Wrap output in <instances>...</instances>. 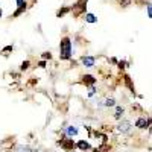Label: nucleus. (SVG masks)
<instances>
[{
    "mask_svg": "<svg viewBox=\"0 0 152 152\" xmlns=\"http://www.w3.org/2000/svg\"><path fill=\"white\" fill-rule=\"evenodd\" d=\"M72 56V43H70V38H62L61 43H59V58L62 61H67Z\"/></svg>",
    "mask_w": 152,
    "mask_h": 152,
    "instance_id": "nucleus-1",
    "label": "nucleus"
},
{
    "mask_svg": "<svg viewBox=\"0 0 152 152\" xmlns=\"http://www.w3.org/2000/svg\"><path fill=\"white\" fill-rule=\"evenodd\" d=\"M70 11H73L75 17H79L81 14L87 12V0H78V2L70 8Z\"/></svg>",
    "mask_w": 152,
    "mask_h": 152,
    "instance_id": "nucleus-2",
    "label": "nucleus"
},
{
    "mask_svg": "<svg viewBox=\"0 0 152 152\" xmlns=\"http://www.w3.org/2000/svg\"><path fill=\"white\" fill-rule=\"evenodd\" d=\"M59 145L62 146V149H66V151H73V149L76 148V143L72 140V138H66V137L61 138Z\"/></svg>",
    "mask_w": 152,
    "mask_h": 152,
    "instance_id": "nucleus-3",
    "label": "nucleus"
},
{
    "mask_svg": "<svg viewBox=\"0 0 152 152\" xmlns=\"http://www.w3.org/2000/svg\"><path fill=\"white\" fill-rule=\"evenodd\" d=\"M82 84L87 85V87H91V85L96 84V78H93L91 75H84L82 76Z\"/></svg>",
    "mask_w": 152,
    "mask_h": 152,
    "instance_id": "nucleus-4",
    "label": "nucleus"
},
{
    "mask_svg": "<svg viewBox=\"0 0 152 152\" xmlns=\"http://www.w3.org/2000/svg\"><path fill=\"white\" fill-rule=\"evenodd\" d=\"M123 79H125L126 87H128L132 93H135V88H134V84H132V81H131V78H129V75H123Z\"/></svg>",
    "mask_w": 152,
    "mask_h": 152,
    "instance_id": "nucleus-5",
    "label": "nucleus"
},
{
    "mask_svg": "<svg viewBox=\"0 0 152 152\" xmlns=\"http://www.w3.org/2000/svg\"><path fill=\"white\" fill-rule=\"evenodd\" d=\"M82 64L87 66V67H91L94 64V58L93 56H84L82 58Z\"/></svg>",
    "mask_w": 152,
    "mask_h": 152,
    "instance_id": "nucleus-6",
    "label": "nucleus"
},
{
    "mask_svg": "<svg viewBox=\"0 0 152 152\" xmlns=\"http://www.w3.org/2000/svg\"><path fill=\"white\" fill-rule=\"evenodd\" d=\"M135 126L137 128H146V126H149V120H146V119H138L137 122H135Z\"/></svg>",
    "mask_w": 152,
    "mask_h": 152,
    "instance_id": "nucleus-7",
    "label": "nucleus"
},
{
    "mask_svg": "<svg viewBox=\"0 0 152 152\" xmlns=\"http://www.w3.org/2000/svg\"><path fill=\"white\" fill-rule=\"evenodd\" d=\"M26 11V2L24 3H21V5H18L17 6V11H15V14H14V17H18V15H21L23 12Z\"/></svg>",
    "mask_w": 152,
    "mask_h": 152,
    "instance_id": "nucleus-8",
    "label": "nucleus"
},
{
    "mask_svg": "<svg viewBox=\"0 0 152 152\" xmlns=\"http://www.w3.org/2000/svg\"><path fill=\"white\" fill-rule=\"evenodd\" d=\"M76 146H78L79 149H82V151H87V149H90V143H87L85 140H81L78 145H76Z\"/></svg>",
    "mask_w": 152,
    "mask_h": 152,
    "instance_id": "nucleus-9",
    "label": "nucleus"
},
{
    "mask_svg": "<svg viewBox=\"0 0 152 152\" xmlns=\"http://www.w3.org/2000/svg\"><path fill=\"white\" fill-rule=\"evenodd\" d=\"M70 11V8H67V6H64V8H61L58 12H56V17H64L66 14H67V12Z\"/></svg>",
    "mask_w": 152,
    "mask_h": 152,
    "instance_id": "nucleus-10",
    "label": "nucleus"
},
{
    "mask_svg": "<svg viewBox=\"0 0 152 152\" xmlns=\"http://www.w3.org/2000/svg\"><path fill=\"white\" fill-rule=\"evenodd\" d=\"M85 21L91 24V23H96V21H97V18H96L93 14H85Z\"/></svg>",
    "mask_w": 152,
    "mask_h": 152,
    "instance_id": "nucleus-11",
    "label": "nucleus"
},
{
    "mask_svg": "<svg viewBox=\"0 0 152 152\" xmlns=\"http://www.w3.org/2000/svg\"><path fill=\"white\" fill-rule=\"evenodd\" d=\"M110 149H111L110 145H102V148H96L94 152H110Z\"/></svg>",
    "mask_w": 152,
    "mask_h": 152,
    "instance_id": "nucleus-12",
    "label": "nucleus"
},
{
    "mask_svg": "<svg viewBox=\"0 0 152 152\" xmlns=\"http://www.w3.org/2000/svg\"><path fill=\"white\" fill-rule=\"evenodd\" d=\"M67 134H69V135H76V134H78V129L73 128V126H70V128L67 129Z\"/></svg>",
    "mask_w": 152,
    "mask_h": 152,
    "instance_id": "nucleus-13",
    "label": "nucleus"
},
{
    "mask_svg": "<svg viewBox=\"0 0 152 152\" xmlns=\"http://www.w3.org/2000/svg\"><path fill=\"white\" fill-rule=\"evenodd\" d=\"M116 2L120 5V6H128L131 3V0H116Z\"/></svg>",
    "mask_w": 152,
    "mask_h": 152,
    "instance_id": "nucleus-14",
    "label": "nucleus"
},
{
    "mask_svg": "<svg viewBox=\"0 0 152 152\" xmlns=\"http://www.w3.org/2000/svg\"><path fill=\"white\" fill-rule=\"evenodd\" d=\"M29 64H31V62H29V61H24V62H23V64L20 66V70H21V72H24V70H26V69L29 67Z\"/></svg>",
    "mask_w": 152,
    "mask_h": 152,
    "instance_id": "nucleus-15",
    "label": "nucleus"
},
{
    "mask_svg": "<svg viewBox=\"0 0 152 152\" xmlns=\"http://www.w3.org/2000/svg\"><path fill=\"white\" fill-rule=\"evenodd\" d=\"M12 49H14V47H12V46H6L5 49H3V55H6V53H9V52H12Z\"/></svg>",
    "mask_w": 152,
    "mask_h": 152,
    "instance_id": "nucleus-16",
    "label": "nucleus"
},
{
    "mask_svg": "<svg viewBox=\"0 0 152 152\" xmlns=\"http://www.w3.org/2000/svg\"><path fill=\"white\" fill-rule=\"evenodd\" d=\"M128 128H129V125H128V123H125L123 126L119 125V129H120V131H128Z\"/></svg>",
    "mask_w": 152,
    "mask_h": 152,
    "instance_id": "nucleus-17",
    "label": "nucleus"
},
{
    "mask_svg": "<svg viewBox=\"0 0 152 152\" xmlns=\"http://www.w3.org/2000/svg\"><path fill=\"white\" fill-rule=\"evenodd\" d=\"M43 58L44 59H50V58H52V53H50V52H44L43 53Z\"/></svg>",
    "mask_w": 152,
    "mask_h": 152,
    "instance_id": "nucleus-18",
    "label": "nucleus"
},
{
    "mask_svg": "<svg viewBox=\"0 0 152 152\" xmlns=\"http://www.w3.org/2000/svg\"><path fill=\"white\" fill-rule=\"evenodd\" d=\"M107 105H114V100H111V99L107 100Z\"/></svg>",
    "mask_w": 152,
    "mask_h": 152,
    "instance_id": "nucleus-19",
    "label": "nucleus"
},
{
    "mask_svg": "<svg viewBox=\"0 0 152 152\" xmlns=\"http://www.w3.org/2000/svg\"><path fill=\"white\" fill-rule=\"evenodd\" d=\"M40 67H46V61H41L40 62Z\"/></svg>",
    "mask_w": 152,
    "mask_h": 152,
    "instance_id": "nucleus-20",
    "label": "nucleus"
},
{
    "mask_svg": "<svg viewBox=\"0 0 152 152\" xmlns=\"http://www.w3.org/2000/svg\"><path fill=\"white\" fill-rule=\"evenodd\" d=\"M148 14H149V17L152 15V14H151V5H148Z\"/></svg>",
    "mask_w": 152,
    "mask_h": 152,
    "instance_id": "nucleus-21",
    "label": "nucleus"
},
{
    "mask_svg": "<svg viewBox=\"0 0 152 152\" xmlns=\"http://www.w3.org/2000/svg\"><path fill=\"white\" fill-rule=\"evenodd\" d=\"M21 3H24V0H17V6H18V5H21Z\"/></svg>",
    "mask_w": 152,
    "mask_h": 152,
    "instance_id": "nucleus-22",
    "label": "nucleus"
},
{
    "mask_svg": "<svg viewBox=\"0 0 152 152\" xmlns=\"http://www.w3.org/2000/svg\"><path fill=\"white\" fill-rule=\"evenodd\" d=\"M0 17H2V8H0Z\"/></svg>",
    "mask_w": 152,
    "mask_h": 152,
    "instance_id": "nucleus-23",
    "label": "nucleus"
}]
</instances>
